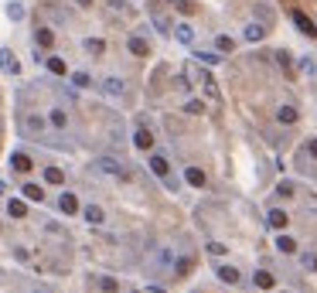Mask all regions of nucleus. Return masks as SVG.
<instances>
[{
	"label": "nucleus",
	"instance_id": "obj_1",
	"mask_svg": "<svg viewBox=\"0 0 317 293\" xmlns=\"http://www.w3.org/2000/svg\"><path fill=\"white\" fill-rule=\"evenodd\" d=\"M92 167L99 170V174H109V178H126V167L116 157H96L92 160Z\"/></svg>",
	"mask_w": 317,
	"mask_h": 293
},
{
	"label": "nucleus",
	"instance_id": "obj_2",
	"mask_svg": "<svg viewBox=\"0 0 317 293\" xmlns=\"http://www.w3.org/2000/svg\"><path fill=\"white\" fill-rule=\"evenodd\" d=\"M150 174H157L160 181H167L170 178V164H167V157H164V154H150Z\"/></svg>",
	"mask_w": 317,
	"mask_h": 293
},
{
	"label": "nucleus",
	"instance_id": "obj_3",
	"mask_svg": "<svg viewBox=\"0 0 317 293\" xmlns=\"http://www.w3.org/2000/svg\"><path fill=\"white\" fill-rule=\"evenodd\" d=\"M99 89L106 92V96H123V89H126V82L123 79H116V75H106V79L99 82Z\"/></svg>",
	"mask_w": 317,
	"mask_h": 293
},
{
	"label": "nucleus",
	"instance_id": "obj_4",
	"mask_svg": "<svg viewBox=\"0 0 317 293\" xmlns=\"http://www.w3.org/2000/svg\"><path fill=\"white\" fill-rule=\"evenodd\" d=\"M215 276H218L222 283H225V286H239V280H242V273H239L236 266H218Z\"/></svg>",
	"mask_w": 317,
	"mask_h": 293
},
{
	"label": "nucleus",
	"instance_id": "obj_5",
	"mask_svg": "<svg viewBox=\"0 0 317 293\" xmlns=\"http://www.w3.org/2000/svg\"><path fill=\"white\" fill-rule=\"evenodd\" d=\"M21 126H24V133H45V120H41L38 113H27L21 120Z\"/></svg>",
	"mask_w": 317,
	"mask_h": 293
},
{
	"label": "nucleus",
	"instance_id": "obj_6",
	"mask_svg": "<svg viewBox=\"0 0 317 293\" xmlns=\"http://www.w3.org/2000/svg\"><path fill=\"white\" fill-rule=\"evenodd\" d=\"M290 17H294V24H297V27H300V31H304V34H310V38H314V34H317V24L310 21V17H307L304 11H294V14H290Z\"/></svg>",
	"mask_w": 317,
	"mask_h": 293
},
{
	"label": "nucleus",
	"instance_id": "obj_7",
	"mask_svg": "<svg viewBox=\"0 0 317 293\" xmlns=\"http://www.w3.org/2000/svg\"><path fill=\"white\" fill-rule=\"evenodd\" d=\"M82 218H85L89 225H102V222H106V215H102L99 204H85V208H82Z\"/></svg>",
	"mask_w": 317,
	"mask_h": 293
},
{
	"label": "nucleus",
	"instance_id": "obj_8",
	"mask_svg": "<svg viewBox=\"0 0 317 293\" xmlns=\"http://www.w3.org/2000/svg\"><path fill=\"white\" fill-rule=\"evenodd\" d=\"M297 106H290V102H286V106H280V109H276V123H283V126H290V123H297Z\"/></svg>",
	"mask_w": 317,
	"mask_h": 293
},
{
	"label": "nucleus",
	"instance_id": "obj_9",
	"mask_svg": "<svg viewBox=\"0 0 317 293\" xmlns=\"http://www.w3.org/2000/svg\"><path fill=\"white\" fill-rule=\"evenodd\" d=\"M133 143L140 146V150H154V133H150L147 126H140V130L133 133Z\"/></svg>",
	"mask_w": 317,
	"mask_h": 293
},
{
	"label": "nucleus",
	"instance_id": "obj_10",
	"mask_svg": "<svg viewBox=\"0 0 317 293\" xmlns=\"http://www.w3.org/2000/svg\"><path fill=\"white\" fill-rule=\"evenodd\" d=\"M48 123L55 126V130H65L68 126V113L62 109V106H55V109H48Z\"/></svg>",
	"mask_w": 317,
	"mask_h": 293
},
{
	"label": "nucleus",
	"instance_id": "obj_11",
	"mask_svg": "<svg viewBox=\"0 0 317 293\" xmlns=\"http://www.w3.org/2000/svg\"><path fill=\"white\" fill-rule=\"evenodd\" d=\"M34 45L38 48H51L55 45V31H51V27H38V31H34Z\"/></svg>",
	"mask_w": 317,
	"mask_h": 293
},
{
	"label": "nucleus",
	"instance_id": "obj_12",
	"mask_svg": "<svg viewBox=\"0 0 317 293\" xmlns=\"http://www.w3.org/2000/svg\"><path fill=\"white\" fill-rule=\"evenodd\" d=\"M242 34H246V41H263V38H266V27H263L260 21H252V24L242 27Z\"/></svg>",
	"mask_w": 317,
	"mask_h": 293
},
{
	"label": "nucleus",
	"instance_id": "obj_13",
	"mask_svg": "<svg viewBox=\"0 0 317 293\" xmlns=\"http://www.w3.org/2000/svg\"><path fill=\"white\" fill-rule=\"evenodd\" d=\"M126 48H130V51H133L136 58H147V55H150V45L143 41V38H136V34L130 38V41H126Z\"/></svg>",
	"mask_w": 317,
	"mask_h": 293
},
{
	"label": "nucleus",
	"instance_id": "obj_14",
	"mask_svg": "<svg viewBox=\"0 0 317 293\" xmlns=\"http://www.w3.org/2000/svg\"><path fill=\"white\" fill-rule=\"evenodd\" d=\"M266 225H270V228H286V225H290V218H286V212L273 208V212L266 215Z\"/></svg>",
	"mask_w": 317,
	"mask_h": 293
},
{
	"label": "nucleus",
	"instance_id": "obj_15",
	"mask_svg": "<svg viewBox=\"0 0 317 293\" xmlns=\"http://www.w3.org/2000/svg\"><path fill=\"white\" fill-rule=\"evenodd\" d=\"M58 208H62V212H65V215H75V212H79V198H75V194H62V198H58Z\"/></svg>",
	"mask_w": 317,
	"mask_h": 293
},
{
	"label": "nucleus",
	"instance_id": "obj_16",
	"mask_svg": "<svg viewBox=\"0 0 317 293\" xmlns=\"http://www.w3.org/2000/svg\"><path fill=\"white\" fill-rule=\"evenodd\" d=\"M184 178H188V184H191V188H205V181H208L201 167H188V170H184Z\"/></svg>",
	"mask_w": 317,
	"mask_h": 293
},
{
	"label": "nucleus",
	"instance_id": "obj_17",
	"mask_svg": "<svg viewBox=\"0 0 317 293\" xmlns=\"http://www.w3.org/2000/svg\"><path fill=\"white\" fill-rule=\"evenodd\" d=\"M11 167H14V170H21V174H27L34 164H31V157H27V154H11Z\"/></svg>",
	"mask_w": 317,
	"mask_h": 293
},
{
	"label": "nucleus",
	"instance_id": "obj_18",
	"mask_svg": "<svg viewBox=\"0 0 317 293\" xmlns=\"http://www.w3.org/2000/svg\"><path fill=\"white\" fill-rule=\"evenodd\" d=\"M174 38H178L181 45H191L194 41V27L191 24H178V27H174Z\"/></svg>",
	"mask_w": 317,
	"mask_h": 293
},
{
	"label": "nucleus",
	"instance_id": "obj_19",
	"mask_svg": "<svg viewBox=\"0 0 317 293\" xmlns=\"http://www.w3.org/2000/svg\"><path fill=\"white\" fill-rule=\"evenodd\" d=\"M276 249H280L283 256H294V252H300V249H297V239H290V236H280V239H276Z\"/></svg>",
	"mask_w": 317,
	"mask_h": 293
},
{
	"label": "nucleus",
	"instance_id": "obj_20",
	"mask_svg": "<svg viewBox=\"0 0 317 293\" xmlns=\"http://www.w3.org/2000/svg\"><path fill=\"white\" fill-rule=\"evenodd\" d=\"M0 68H4V72H11V75H17V62H14V51H7V48L0 51Z\"/></svg>",
	"mask_w": 317,
	"mask_h": 293
},
{
	"label": "nucleus",
	"instance_id": "obj_21",
	"mask_svg": "<svg viewBox=\"0 0 317 293\" xmlns=\"http://www.w3.org/2000/svg\"><path fill=\"white\" fill-rule=\"evenodd\" d=\"M45 65H48V72H51V75H65V72H68V65H65V62H62L58 55L45 58Z\"/></svg>",
	"mask_w": 317,
	"mask_h": 293
},
{
	"label": "nucleus",
	"instance_id": "obj_22",
	"mask_svg": "<svg viewBox=\"0 0 317 293\" xmlns=\"http://www.w3.org/2000/svg\"><path fill=\"white\" fill-rule=\"evenodd\" d=\"M252 283H256V286H260V290H270L273 283V273H266V270H256V276H252Z\"/></svg>",
	"mask_w": 317,
	"mask_h": 293
},
{
	"label": "nucleus",
	"instance_id": "obj_23",
	"mask_svg": "<svg viewBox=\"0 0 317 293\" xmlns=\"http://www.w3.org/2000/svg\"><path fill=\"white\" fill-rule=\"evenodd\" d=\"M21 194L27 198V201H45V191H41L38 184H24V188H21Z\"/></svg>",
	"mask_w": 317,
	"mask_h": 293
},
{
	"label": "nucleus",
	"instance_id": "obj_24",
	"mask_svg": "<svg viewBox=\"0 0 317 293\" xmlns=\"http://www.w3.org/2000/svg\"><path fill=\"white\" fill-rule=\"evenodd\" d=\"M194 62H201V65H218L222 55H218V51H194Z\"/></svg>",
	"mask_w": 317,
	"mask_h": 293
},
{
	"label": "nucleus",
	"instance_id": "obj_25",
	"mask_svg": "<svg viewBox=\"0 0 317 293\" xmlns=\"http://www.w3.org/2000/svg\"><path fill=\"white\" fill-rule=\"evenodd\" d=\"M201 89H205V96H208L212 102H218V99H222V96H218V85H215V79H212V75H205Z\"/></svg>",
	"mask_w": 317,
	"mask_h": 293
},
{
	"label": "nucleus",
	"instance_id": "obj_26",
	"mask_svg": "<svg viewBox=\"0 0 317 293\" xmlns=\"http://www.w3.org/2000/svg\"><path fill=\"white\" fill-rule=\"evenodd\" d=\"M82 48H85V51H89V55H96V58H99L102 51H106V45H102L99 38H85V41H82Z\"/></svg>",
	"mask_w": 317,
	"mask_h": 293
},
{
	"label": "nucleus",
	"instance_id": "obj_27",
	"mask_svg": "<svg viewBox=\"0 0 317 293\" xmlns=\"http://www.w3.org/2000/svg\"><path fill=\"white\" fill-rule=\"evenodd\" d=\"M300 266H304L307 273H317V252H310V249L300 252Z\"/></svg>",
	"mask_w": 317,
	"mask_h": 293
},
{
	"label": "nucleus",
	"instance_id": "obj_28",
	"mask_svg": "<svg viewBox=\"0 0 317 293\" xmlns=\"http://www.w3.org/2000/svg\"><path fill=\"white\" fill-rule=\"evenodd\" d=\"M72 85H75V89H89V85H92L89 72H72Z\"/></svg>",
	"mask_w": 317,
	"mask_h": 293
},
{
	"label": "nucleus",
	"instance_id": "obj_29",
	"mask_svg": "<svg viewBox=\"0 0 317 293\" xmlns=\"http://www.w3.org/2000/svg\"><path fill=\"white\" fill-rule=\"evenodd\" d=\"M184 113H188V116H201L205 113V102L201 99H188V102H184Z\"/></svg>",
	"mask_w": 317,
	"mask_h": 293
},
{
	"label": "nucleus",
	"instance_id": "obj_30",
	"mask_svg": "<svg viewBox=\"0 0 317 293\" xmlns=\"http://www.w3.org/2000/svg\"><path fill=\"white\" fill-rule=\"evenodd\" d=\"M45 181L48 184H65V174H62L58 167H45Z\"/></svg>",
	"mask_w": 317,
	"mask_h": 293
},
{
	"label": "nucleus",
	"instance_id": "obj_31",
	"mask_svg": "<svg viewBox=\"0 0 317 293\" xmlns=\"http://www.w3.org/2000/svg\"><path fill=\"white\" fill-rule=\"evenodd\" d=\"M7 212H11L14 218H24V215H27V204H24V201H17V198H14V201L7 204Z\"/></svg>",
	"mask_w": 317,
	"mask_h": 293
},
{
	"label": "nucleus",
	"instance_id": "obj_32",
	"mask_svg": "<svg viewBox=\"0 0 317 293\" xmlns=\"http://www.w3.org/2000/svg\"><path fill=\"white\" fill-rule=\"evenodd\" d=\"M45 11H48V17H51L55 24L65 21V11H62V7H55V4H45Z\"/></svg>",
	"mask_w": 317,
	"mask_h": 293
},
{
	"label": "nucleus",
	"instance_id": "obj_33",
	"mask_svg": "<svg viewBox=\"0 0 317 293\" xmlns=\"http://www.w3.org/2000/svg\"><path fill=\"white\" fill-rule=\"evenodd\" d=\"M7 17H11V21H24V4H17V0H14L11 7H7Z\"/></svg>",
	"mask_w": 317,
	"mask_h": 293
},
{
	"label": "nucleus",
	"instance_id": "obj_34",
	"mask_svg": "<svg viewBox=\"0 0 317 293\" xmlns=\"http://www.w3.org/2000/svg\"><path fill=\"white\" fill-rule=\"evenodd\" d=\"M99 286H102L106 293H116V290H120V283H116V280H109V276H102V280H99Z\"/></svg>",
	"mask_w": 317,
	"mask_h": 293
},
{
	"label": "nucleus",
	"instance_id": "obj_35",
	"mask_svg": "<svg viewBox=\"0 0 317 293\" xmlns=\"http://www.w3.org/2000/svg\"><path fill=\"white\" fill-rule=\"evenodd\" d=\"M215 45H218V51H232V48H236V41H232V38H225V34H222V38H218Z\"/></svg>",
	"mask_w": 317,
	"mask_h": 293
},
{
	"label": "nucleus",
	"instance_id": "obj_36",
	"mask_svg": "<svg viewBox=\"0 0 317 293\" xmlns=\"http://www.w3.org/2000/svg\"><path fill=\"white\" fill-rule=\"evenodd\" d=\"M208 252H212V256H225L228 249L222 246V242H208Z\"/></svg>",
	"mask_w": 317,
	"mask_h": 293
},
{
	"label": "nucleus",
	"instance_id": "obj_37",
	"mask_svg": "<svg viewBox=\"0 0 317 293\" xmlns=\"http://www.w3.org/2000/svg\"><path fill=\"white\" fill-rule=\"evenodd\" d=\"M276 194H280V198H290V194H294V184H286V181H283V184L276 188Z\"/></svg>",
	"mask_w": 317,
	"mask_h": 293
},
{
	"label": "nucleus",
	"instance_id": "obj_38",
	"mask_svg": "<svg viewBox=\"0 0 317 293\" xmlns=\"http://www.w3.org/2000/svg\"><path fill=\"white\" fill-rule=\"evenodd\" d=\"M14 256H17L21 262H27V249H24V246H17V249H14Z\"/></svg>",
	"mask_w": 317,
	"mask_h": 293
},
{
	"label": "nucleus",
	"instance_id": "obj_39",
	"mask_svg": "<svg viewBox=\"0 0 317 293\" xmlns=\"http://www.w3.org/2000/svg\"><path fill=\"white\" fill-rule=\"evenodd\" d=\"M307 150H310V157H317V140H310V143H307Z\"/></svg>",
	"mask_w": 317,
	"mask_h": 293
},
{
	"label": "nucleus",
	"instance_id": "obj_40",
	"mask_svg": "<svg viewBox=\"0 0 317 293\" xmlns=\"http://www.w3.org/2000/svg\"><path fill=\"white\" fill-rule=\"evenodd\" d=\"M31 293H51V290H45V286H38V290H31Z\"/></svg>",
	"mask_w": 317,
	"mask_h": 293
},
{
	"label": "nucleus",
	"instance_id": "obj_41",
	"mask_svg": "<svg viewBox=\"0 0 317 293\" xmlns=\"http://www.w3.org/2000/svg\"><path fill=\"white\" fill-rule=\"evenodd\" d=\"M167 4H178V0H167Z\"/></svg>",
	"mask_w": 317,
	"mask_h": 293
},
{
	"label": "nucleus",
	"instance_id": "obj_42",
	"mask_svg": "<svg viewBox=\"0 0 317 293\" xmlns=\"http://www.w3.org/2000/svg\"><path fill=\"white\" fill-rule=\"evenodd\" d=\"M133 293H140V290H133Z\"/></svg>",
	"mask_w": 317,
	"mask_h": 293
}]
</instances>
